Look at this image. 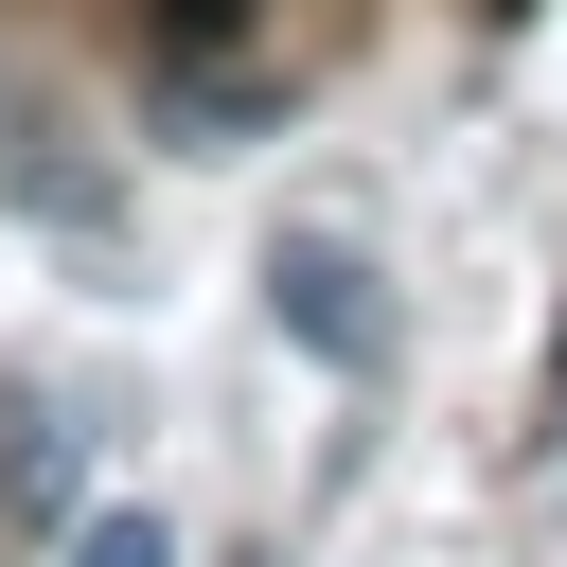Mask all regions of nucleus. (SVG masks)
<instances>
[{
	"label": "nucleus",
	"mask_w": 567,
	"mask_h": 567,
	"mask_svg": "<svg viewBox=\"0 0 567 567\" xmlns=\"http://www.w3.org/2000/svg\"><path fill=\"white\" fill-rule=\"evenodd\" d=\"M266 319L319 354V372H390V284L354 230H266Z\"/></svg>",
	"instance_id": "nucleus-1"
},
{
	"label": "nucleus",
	"mask_w": 567,
	"mask_h": 567,
	"mask_svg": "<svg viewBox=\"0 0 567 567\" xmlns=\"http://www.w3.org/2000/svg\"><path fill=\"white\" fill-rule=\"evenodd\" d=\"M0 195H18V213H71V230L106 213V177L53 142V106H35V89H0Z\"/></svg>",
	"instance_id": "nucleus-2"
},
{
	"label": "nucleus",
	"mask_w": 567,
	"mask_h": 567,
	"mask_svg": "<svg viewBox=\"0 0 567 567\" xmlns=\"http://www.w3.org/2000/svg\"><path fill=\"white\" fill-rule=\"evenodd\" d=\"M53 496H71V443L35 408H0V514H53Z\"/></svg>",
	"instance_id": "nucleus-3"
},
{
	"label": "nucleus",
	"mask_w": 567,
	"mask_h": 567,
	"mask_svg": "<svg viewBox=\"0 0 567 567\" xmlns=\"http://www.w3.org/2000/svg\"><path fill=\"white\" fill-rule=\"evenodd\" d=\"M230 35H266V0H159V71H195V53H230Z\"/></svg>",
	"instance_id": "nucleus-4"
},
{
	"label": "nucleus",
	"mask_w": 567,
	"mask_h": 567,
	"mask_svg": "<svg viewBox=\"0 0 567 567\" xmlns=\"http://www.w3.org/2000/svg\"><path fill=\"white\" fill-rule=\"evenodd\" d=\"M71 567H177V532H159V514H89V532H71Z\"/></svg>",
	"instance_id": "nucleus-5"
},
{
	"label": "nucleus",
	"mask_w": 567,
	"mask_h": 567,
	"mask_svg": "<svg viewBox=\"0 0 567 567\" xmlns=\"http://www.w3.org/2000/svg\"><path fill=\"white\" fill-rule=\"evenodd\" d=\"M549 443H567V337H549Z\"/></svg>",
	"instance_id": "nucleus-6"
},
{
	"label": "nucleus",
	"mask_w": 567,
	"mask_h": 567,
	"mask_svg": "<svg viewBox=\"0 0 567 567\" xmlns=\"http://www.w3.org/2000/svg\"><path fill=\"white\" fill-rule=\"evenodd\" d=\"M213 567H284V549H213Z\"/></svg>",
	"instance_id": "nucleus-7"
},
{
	"label": "nucleus",
	"mask_w": 567,
	"mask_h": 567,
	"mask_svg": "<svg viewBox=\"0 0 567 567\" xmlns=\"http://www.w3.org/2000/svg\"><path fill=\"white\" fill-rule=\"evenodd\" d=\"M496 18H514V0H496Z\"/></svg>",
	"instance_id": "nucleus-8"
}]
</instances>
